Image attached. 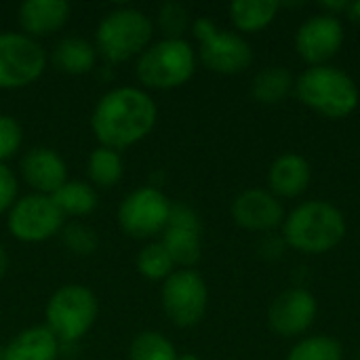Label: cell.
<instances>
[{
	"label": "cell",
	"instance_id": "32",
	"mask_svg": "<svg viewBox=\"0 0 360 360\" xmlns=\"http://www.w3.org/2000/svg\"><path fill=\"white\" fill-rule=\"evenodd\" d=\"M321 6L325 8V13L335 15V17H338V13H340V11H348V8H350V4H348V2H331V0H329V2H323Z\"/></svg>",
	"mask_w": 360,
	"mask_h": 360
},
{
	"label": "cell",
	"instance_id": "4",
	"mask_svg": "<svg viewBox=\"0 0 360 360\" xmlns=\"http://www.w3.org/2000/svg\"><path fill=\"white\" fill-rule=\"evenodd\" d=\"M152 19L131 6L114 8L99 21L95 30V49L110 63L129 61L141 55L152 42Z\"/></svg>",
	"mask_w": 360,
	"mask_h": 360
},
{
	"label": "cell",
	"instance_id": "31",
	"mask_svg": "<svg viewBox=\"0 0 360 360\" xmlns=\"http://www.w3.org/2000/svg\"><path fill=\"white\" fill-rule=\"evenodd\" d=\"M17 192L19 186L15 173L4 162H0V213L11 211V207L17 202Z\"/></svg>",
	"mask_w": 360,
	"mask_h": 360
},
{
	"label": "cell",
	"instance_id": "21",
	"mask_svg": "<svg viewBox=\"0 0 360 360\" xmlns=\"http://www.w3.org/2000/svg\"><path fill=\"white\" fill-rule=\"evenodd\" d=\"M295 91V78L285 65H268L253 78L251 95L264 105L283 103Z\"/></svg>",
	"mask_w": 360,
	"mask_h": 360
},
{
	"label": "cell",
	"instance_id": "3",
	"mask_svg": "<svg viewBox=\"0 0 360 360\" xmlns=\"http://www.w3.org/2000/svg\"><path fill=\"white\" fill-rule=\"evenodd\" d=\"M295 95L306 108L331 120L350 116L360 101L359 84L354 78L329 63L304 70L295 80Z\"/></svg>",
	"mask_w": 360,
	"mask_h": 360
},
{
	"label": "cell",
	"instance_id": "24",
	"mask_svg": "<svg viewBox=\"0 0 360 360\" xmlns=\"http://www.w3.org/2000/svg\"><path fill=\"white\" fill-rule=\"evenodd\" d=\"M122 158L120 152L112 150V148H95L89 156V177L97 188H112L122 179Z\"/></svg>",
	"mask_w": 360,
	"mask_h": 360
},
{
	"label": "cell",
	"instance_id": "2",
	"mask_svg": "<svg viewBox=\"0 0 360 360\" xmlns=\"http://www.w3.org/2000/svg\"><path fill=\"white\" fill-rule=\"evenodd\" d=\"M348 232L344 213L327 200H306L283 221V240L306 255H323L335 249Z\"/></svg>",
	"mask_w": 360,
	"mask_h": 360
},
{
	"label": "cell",
	"instance_id": "30",
	"mask_svg": "<svg viewBox=\"0 0 360 360\" xmlns=\"http://www.w3.org/2000/svg\"><path fill=\"white\" fill-rule=\"evenodd\" d=\"M23 141L21 124L6 114H0V162L13 158Z\"/></svg>",
	"mask_w": 360,
	"mask_h": 360
},
{
	"label": "cell",
	"instance_id": "6",
	"mask_svg": "<svg viewBox=\"0 0 360 360\" xmlns=\"http://www.w3.org/2000/svg\"><path fill=\"white\" fill-rule=\"evenodd\" d=\"M99 314L97 297L82 285L59 287L44 308L46 329L59 342H78L95 325Z\"/></svg>",
	"mask_w": 360,
	"mask_h": 360
},
{
	"label": "cell",
	"instance_id": "18",
	"mask_svg": "<svg viewBox=\"0 0 360 360\" xmlns=\"http://www.w3.org/2000/svg\"><path fill=\"white\" fill-rule=\"evenodd\" d=\"M72 6L65 0H25L19 6V23L25 36H51L70 19Z\"/></svg>",
	"mask_w": 360,
	"mask_h": 360
},
{
	"label": "cell",
	"instance_id": "7",
	"mask_svg": "<svg viewBox=\"0 0 360 360\" xmlns=\"http://www.w3.org/2000/svg\"><path fill=\"white\" fill-rule=\"evenodd\" d=\"M192 32L198 40V57L211 72L240 74L253 63L249 40L232 30L217 27L209 17H196Z\"/></svg>",
	"mask_w": 360,
	"mask_h": 360
},
{
	"label": "cell",
	"instance_id": "29",
	"mask_svg": "<svg viewBox=\"0 0 360 360\" xmlns=\"http://www.w3.org/2000/svg\"><path fill=\"white\" fill-rule=\"evenodd\" d=\"M61 240L63 245L74 253V255H91L99 247V238L95 230L82 224H70L61 230Z\"/></svg>",
	"mask_w": 360,
	"mask_h": 360
},
{
	"label": "cell",
	"instance_id": "12",
	"mask_svg": "<svg viewBox=\"0 0 360 360\" xmlns=\"http://www.w3.org/2000/svg\"><path fill=\"white\" fill-rule=\"evenodd\" d=\"M344 40L346 32L342 19L329 13L308 17L295 32V49L310 68L327 65V61L340 53Z\"/></svg>",
	"mask_w": 360,
	"mask_h": 360
},
{
	"label": "cell",
	"instance_id": "25",
	"mask_svg": "<svg viewBox=\"0 0 360 360\" xmlns=\"http://www.w3.org/2000/svg\"><path fill=\"white\" fill-rule=\"evenodd\" d=\"M177 356L173 342L158 331H143L129 346V360H177Z\"/></svg>",
	"mask_w": 360,
	"mask_h": 360
},
{
	"label": "cell",
	"instance_id": "20",
	"mask_svg": "<svg viewBox=\"0 0 360 360\" xmlns=\"http://www.w3.org/2000/svg\"><path fill=\"white\" fill-rule=\"evenodd\" d=\"M53 61H55L57 70L72 74V76H80L95 68L97 49H95V44H91L89 40H84L80 36H68L57 42V46L53 51Z\"/></svg>",
	"mask_w": 360,
	"mask_h": 360
},
{
	"label": "cell",
	"instance_id": "15",
	"mask_svg": "<svg viewBox=\"0 0 360 360\" xmlns=\"http://www.w3.org/2000/svg\"><path fill=\"white\" fill-rule=\"evenodd\" d=\"M232 219L251 232H270L283 226L285 209L270 190L251 188L240 192L232 202Z\"/></svg>",
	"mask_w": 360,
	"mask_h": 360
},
{
	"label": "cell",
	"instance_id": "11",
	"mask_svg": "<svg viewBox=\"0 0 360 360\" xmlns=\"http://www.w3.org/2000/svg\"><path fill=\"white\" fill-rule=\"evenodd\" d=\"M63 219L65 215L51 196L30 194L11 207L6 228L21 243H44L63 230Z\"/></svg>",
	"mask_w": 360,
	"mask_h": 360
},
{
	"label": "cell",
	"instance_id": "19",
	"mask_svg": "<svg viewBox=\"0 0 360 360\" xmlns=\"http://www.w3.org/2000/svg\"><path fill=\"white\" fill-rule=\"evenodd\" d=\"M59 340L46 327H30L17 333L0 352V360H57Z\"/></svg>",
	"mask_w": 360,
	"mask_h": 360
},
{
	"label": "cell",
	"instance_id": "13",
	"mask_svg": "<svg viewBox=\"0 0 360 360\" xmlns=\"http://www.w3.org/2000/svg\"><path fill=\"white\" fill-rule=\"evenodd\" d=\"M200 217L196 215L194 209L188 205H171V215L169 224L162 232V247L171 255L175 266H181L184 270L192 268L198 264L202 255V245H200Z\"/></svg>",
	"mask_w": 360,
	"mask_h": 360
},
{
	"label": "cell",
	"instance_id": "35",
	"mask_svg": "<svg viewBox=\"0 0 360 360\" xmlns=\"http://www.w3.org/2000/svg\"><path fill=\"white\" fill-rule=\"evenodd\" d=\"M177 360H202L200 356H196V354H179Z\"/></svg>",
	"mask_w": 360,
	"mask_h": 360
},
{
	"label": "cell",
	"instance_id": "9",
	"mask_svg": "<svg viewBox=\"0 0 360 360\" xmlns=\"http://www.w3.org/2000/svg\"><path fill=\"white\" fill-rule=\"evenodd\" d=\"M46 68V51L25 34H0V89H23Z\"/></svg>",
	"mask_w": 360,
	"mask_h": 360
},
{
	"label": "cell",
	"instance_id": "27",
	"mask_svg": "<svg viewBox=\"0 0 360 360\" xmlns=\"http://www.w3.org/2000/svg\"><path fill=\"white\" fill-rule=\"evenodd\" d=\"M137 270L148 281H167L175 272V264L162 243H150L137 255Z\"/></svg>",
	"mask_w": 360,
	"mask_h": 360
},
{
	"label": "cell",
	"instance_id": "10",
	"mask_svg": "<svg viewBox=\"0 0 360 360\" xmlns=\"http://www.w3.org/2000/svg\"><path fill=\"white\" fill-rule=\"evenodd\" d=\"M171 200L154 186L133 190L118 209V224L131 238L143 240L165 232L171 215Z\"/></svg>",
	"mask_w": 360,
	"mask_h": 360
},
{
	"label": "cell",
	"instance_id": "17",
	"mask_svg": "<svg viewBox=\"0 0 360 360\" xmlns=\"http://www.w3.org/2000/svg\"><path fill=\"white\" fill-rule=\"evenodd\" d=\"M312 181L310 162L295 152L281 154L268 171V186L276 198H297Z\"/></svg>",
	"mask_w": 360,
	"mask_h": 360
},
{
	"label": "cell",
	"instance_id": "33",
	"mask_svg": "<svg viewBox=\"0 0 360 360\" xmlns=\"http://www.w3.org/2000/svg\"><path fill=\"white\" fill-rule=\"evenodd\" d=\"M6 268H8V259H6V253H4V249L0 247V278L6 274Z\"/></svg>",
	"mask_w": 360,
	"mask_h": 360
},
{
	"label": "cell",
	"instance_id": "28",
	"mask_svg": "<svg viewBox=\"0 0 360 360\" xmlns=\"http://www.w3.org/2000/svg\"><path fill=\"white\" fill-rule=\"evenodd\" d=\"M158 23H160V30L167 34V38H181L190 25L188 8L181 2L169 0L165 4H160V8H158Z\"/></svg>",
	"mask_w": 360,
	"mask_h": 360
},
{
	"label": "cell",
	"instance_id": "8",
	"mask_svg": "<svg viewBox=\"0 0 360 360\" xmlns=\"http://www.w3.org/2000/svg\"><path fill=\"white\" fill-rule=\"evenodd\" d=\"M162 310L175 327H196L209 306V289L205 278L194 270H175L160 291Z\"/></svg>",
	"mask_w": 360,
	"mask_h": 360
},
{
	"label": "cell",
	"instance_id": "22",
	"mask_svg": "<svg viewBox=\"0 0 360 360\" xmlns=\"http://www.w3.org/2000/svg\"><path fill=\"white\" fill-rule=\"evenodd\" d=\"M230 19L238 32H262L266 30L278 13V2L270 0H234L230 4Z\"/></svg>",
	"mask_w": 360,
	"mask_h": 360
},
{
	"label": "cell",
	"instance_id": "26",
	"mask_svg": "<svg viewBox=\"0 0 360 360\" xmlns=\"http://www.w3.org/2000/svg\"><path fill=\"white\" fill-rule=\"evenodd\" d=\"M287 360H344V348L329 335H312L300 340L289 350Z\"/></svg>",
	"mask_w": 360,
	"mask_h": 360
},
{
	"label": "cell",
	"instance_id": "5",
	"mask_svg": "<svg viewBox=\"0 0 360 360\" xmlns=\"http://www.w3.org/2000/svg\"><path fill=\"white\" fill-rule=\"evenodd\" d=\"M196 70L194 46L184 38H165L150 44L137 59V78L148 89L169 91L186 84Z\"/></svg>",
	"mask_w": 360,
	"mask_h": 360
},
{
	"label": "cell",
	"instance_id": "14",
	"mask_svg": "<svg viewBox=\"0 0 360 360\" xmlns=\"http://www.w3.org/2000/svg\"><path fill=\"white\" fill-rule=\"evenodd\" d=\"M319 314L316 297L302 287L283 291L268 310L270 329L281 338H297L306 333Z\"/></svg>",
	"mask_w": 360,
	"mask_h": 360
},
{
	"label": "cell",
	"instance_id": "23",
	"mask_svg": "<svg viewBox=\"0 0 360 360\" xmlns=\"http://www.w3.org/2000/svg\"><path fill=\"white\" fill-rule=\"evenodd\" d=\"M63 215L82 217L97 209V192L84 181H65L53 196Z\"/></svg>",
	"mask_w": 360,
	"mask_h": 360
},
{
	"label": "cell",
	"instance_id": "1",
	"mask_svg": "<svg viewBox=\"0 0 360 360\" xmlns=\"http://www.w3.org/2000/svg\"><path fill=\"white\" fill-rule=\"evenodd\" d=\"M158 118L152 95L135 86L108 91L91 114V129L103 148L122 150L146 139Z\"/></svg>",
	"mask_w": 360,
	"mask_h": 360
},
{
	"label": "cell",
	"instance_id": "16",
	"mask_svg": "<svg viewBox=\"0 0 360 360\" xmlns=\"http://www.w3.org/2000/svg\"><path fill=\"white\" fill-rule=\"evenodd\" d=\"M21 175L36 194L53 196L68 181V165L51 148H32L21 158Z\"/></svg>",
	"mask_w": 360,
	"mask_h": 360
},
{
	"label": "cell",
	"instance_id": "34",
	"mask_svg": "<svg viewBox=\"0 0 360 360\" xmlns=\"http://www.w3.org/2000/svg\"><path fill=\"white\" fill-rule=\"evenodd\" d=\"M348 11H350V15H352V17H354L356 21H360V0H359V2H352Z\"/></svg>",
	"mask_w": 360,
	"mask_h": 360
}]
</instances>
